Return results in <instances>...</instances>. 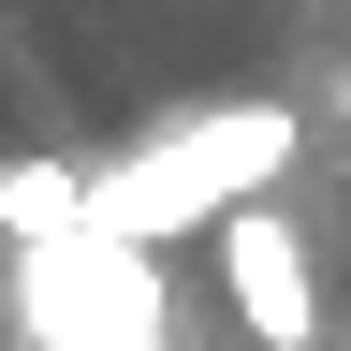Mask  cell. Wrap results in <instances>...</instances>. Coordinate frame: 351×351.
<instances>
[{
    "label": "cell",
    "mask_w": 351,
    "mask_h": 351,
    "mask_svg": "<svg viewBox=\"0 0 351 351\" xmlns=\"http://www.w3.org/2000/svg\"><path fill=\"white\" fill-rule=\"evenodd\" d=\"M307 147V117L293 103H205V117H161L147 147H117L103 176H88V219L132 249H161V234H219L234 205H263L293 176Z\"/></svg>",
    "instance_id": "6da1fadb"
},
{
    "label": "cell",
    "mask_w": 351,
    "mask_h": 351,
    "mask_svg": "<svg viewBox=\"0 0 351 351\" xmlns=\"http://www.w3.org/2000/svg\"><path fill=\"white\" fill-rule=\"evenodd\" d=\"M219 293H234L249 351H322V278H307V234L278 205H234V219H219Z\"/></svg>",
    "instance_id": "3957f363"
},
{
    "label": "cell",
    "mask_w": 351,
    "mask_h": 351,
    "mask_svg": "<svg viewBox=\"0 0 351 351\" xmlns=\"http://www.w3.org/2000/svg\"><path fill=\"white\" fill-rule=\"evenodd\" d=\"M15 322L59 337V351H161V278L132 234H59V249H15Z\"/></svg>",
    "instance_id": "7a4b0ae2"
},
{
    "label": "cell",
    "mask_w": 351,
    "mask_h": 351,
    "mask_svg": "<svg viewBox=\"0 0 351 351\" xmlns=\"http://www.w3.org/2000/svg\"><path fill=\"white\" fill-rule=\"evenodd\" d=\"M0 234H15V249L88 234V176H73V161H44V147H15V161H0Z\"/></svg>",
    "instance_id": "277c9868"
}]
</instances>
